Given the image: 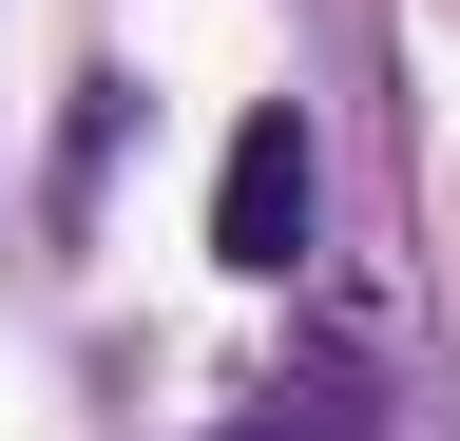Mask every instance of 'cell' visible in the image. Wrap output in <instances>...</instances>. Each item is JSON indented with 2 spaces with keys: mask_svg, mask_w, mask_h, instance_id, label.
<instances>
[{
  "mask_svg": "<svg viewBox=\"0 0 460 441\" xmlns=\"http://www.w3.org/2000/svg\"><path fill=\"white\" fill-rule=\"evenodd\" d=\"M307 211H326V173H307V116H269L230 135V173H211V269H250V288H288L307 269Z\"/></svg>",
  "mask_w": 460,
  "mask_h": 441,
  "instance_id": "1",
  "label": "cell"
}]
</instances>
